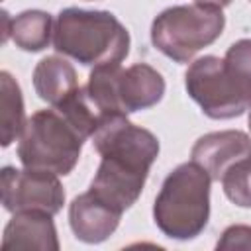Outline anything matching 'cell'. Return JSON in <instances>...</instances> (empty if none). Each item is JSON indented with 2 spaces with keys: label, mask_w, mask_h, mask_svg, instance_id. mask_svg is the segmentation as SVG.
<instances>
[{
  "label": "cell",
  "mask_w": 251,
  "mask_h": 251,
  "mask_svg": "<svg viewBox=\"0 0 251 251\" xmlns=\"http://www.w3.org/2000/svg\"><path fill=\"white\" fill-rule=\"evenodd\" d=\"M100 165L88 190L118 212L129 210L143 192L151 165L159 157V139L126 114H108L92 133Z\"/></svg>",
  "instance_id": "cell-1"
},
{
  "label": "cell",
  "mask_w": 251,
  "mask_h": 251,
  "mask_svg": "<svg viewBox=\"0 0 251 251\" xmlns=\"http://www.w3.org/2000/svg\"><path fill=\"white\" fill-rule=\"evenodd\" d=\"M184 88L212 120H231L251 106V39H237L220 59L204 55L184 73Z\"/></svg>",
  "instance_id": "cell-2"
},
{
  "label": "cell",
  "mask_w": 251,
  "mask_h": 251,
  "mask_svg": "<svg viewBox=\"0 0 251 251\" xmlns=\"http://www.w3.org/2000/svg\"><path fill=\"white\" fill-rule=\"evenodd\" d=\"M53 47L84 67L120 65L129 53V31L112 12L65 8L55 18Z\"/></svg>",
  "instance_id": "cell-3"
},
{
  "label": "cell",
  "mask_w": 251,
  "mask_h": 251,
  "mask_svg": "<svg viewBox=\"0 0 251 251\" xmlns=\"http://www.w3.org/2000/svg\"><path fill=\"white\" fill-rule=\"evenodd\" d=\"M212 176L194 161L175 167L155 198L153 222L163 235L188 241L198 237L210 220Z\"/></svg>",
  "instance_id": "cell-4"
},
{
  "label": "cell",
  "mask_w": 251,
  "mask_h": 251,
  "mask_svg": "<svg viewBox=\"0 0 251 251\" xmlns=\"http://www.w3.org/2000/svg\"><path fill=\"white\" fill-rule=\"evenodd\" d=\"M226 27L222 8L212 4H180L163 10L151 24V43L175 63H190L212 45Z\"/></svg>",
  "instance_id": "cell-5"
},
{
  "label": "cell",
  "mask_w": 251,
  "mask_h": 251,
  "mask_svg": "<svg viewBox=\"0 0 251 251\" xmlns=\"http://www.w3.org/2000/svg\"><path fill=\"white\" fill-rule=\"evenodd\" d=\"M84 139L57 110H39L27 118L18 143V159L27 169L49 171L59 176L73 173Z\"/></svg>",
  "instance_id": "cell-6"
},
{
  "label": "cell",
  "mask_w": 251,
  "mask_h": 251,
  "mask_svg": "<svg viewBox=\"0 0 251 251\" xmlns=\"http://www.w3.org/2000/svg\"><path fill=\"white\" fill-rule=\"evenodd\" d=\"M0 190L4 210L45 212L55 216L65 204V188L59 175L39 169L4 167L0 173Z\"/></svg>",
  "instance_id": "cell-7"
},
{
  "label": "cell",
  "mask_w": 251,
  "mask_h": 251,
  "mask_svg": "<svg viewBox=\"0 0 251 251\" xmlns=\"http://www.w3.org/2000/svg\"><path fill=\"white\" fill-rule=\"evenodd\" d=\"M190 157L212 176V180L220 182L229 167L251 157V137L239 129L210 131L196 139Z\"/></svg>",
  "instance_id": "cell-8"
},
{
  "label": "cell",
  "mask_w": 251,
  "mask_h": 251,
  "mask_svg": "<svg viewBox=\"0 0 251 251\" xmlns=\"http://www.w3.org/2000/svg\"><path fill=\"white\" fill-rule=\"evenodd\" d=\"M165 94L163 75L147 63L120 69L116 78V104L122 114L147 110L161 102Z\"/></svg>",
  "instance_id": "cell-9"
},
{
  "label": "cell",
  "mask_w": 251,
  "mask_h": 251,
  "mask_svg": "<svg viewBox=\"0 0 251 251\" xmlns=\"http://www.w3.org/2000/svg\"><path fill=\"white\" fill-rule=\"evenodd\" d=\"M122 212L114 210L90 190L78 194L69 204V226L82 243H102L120 226Z\"/></svg>",
  "instance_id": "cell-10"
},
{
  "label": "cell",
  "mask_w": 251,
  "mask_h": 251,
  "mask_svg": "<svg viewBox=\"0 0 251 251\" xmlns=\"http://www.w3.org/2000/svg\"><path fill=\"white\" fill-rule=\"evenodd\" d=\"M2 249L57 251L59 239L53 216L45 212H16L4 227Z\"/></svg>",
  "instance_id": "cell-11"
},
{
  "label": "cell",
  "mask_w": 251,
  "mask_h": 251,
  "mask_svg": "<svg viewBox=\"0 0 251 251\" xmlns=\"http://www.w3.org/2000/svg\"><path fill=\"white\" fill-rule=\"evenodd\" d=\"M33 88L43 102L59 106L78 88L76 71L65 57L47 55L33 69Z\"/></svg>",
  "instance_id": "cell-12"
},
{
  "label": "cell",
  "mask_w": 251,
  "mask_h": 251,
  "mask_svg": "<svg viewBox=\"0 0 251 251\" xmlns=\"http://www.w3.org/2000/svg\"><path fill=\"white\" fill-rule=\"evenodd\" d=\"M55 20L43 10H25L12 18V39L27 53L43 51L53 41Z\"/></svg>",
  "instance_id": "cell-13"
},
{
  "label": "cell",
  "mask_w": 251,
  "mask_h": 251,
  "mask_svg": "<svg viewBox=\"0 0 251 251\" xmlns=\"http://www.w3.org/2000/svg\"><path fill=\"white\" fill-rule=\"evenodd\" d=\"M25 112L22 88L16 78L8 73H0V129H2V147H8L16 141L25 127Z\"/></svg>",
  "instance_id": "cell-14"
},
{
  "label": "cell",
  "mask_w": 251,
  "mask_h": 251,
  "mask_svg": "<svg viewBox=\"0 0 251 251\" xmlns=\"http://www.w3.org/2000/svg\"><path fill=\"white\" fill-rule=\"evenodd\" d=\"M224 194L239 208H251V157L237 161L220 178Z\"/></svg>",
  "instance_id": "cell-15"
},
{
  "label": "cell",
  "mask_w": 251,
  "mask_h": 251,
  "mask_svg": "<svg viewBox=\"0 0 251 251\" xmlns=\"http://www.w3.org/2000/svg\"><path fill=\"white\" fill-rule=\"evenodd\" d=\"M218 249H251V226H229L216 243Z\"/></svg>",
  "instance_id": "cell-16"
},
{
  "label": "cell",
  "mask_w": 251,
  "mask_h": 251,
  "mask_svg": "<svg viewBox=\"0 0 251 251\" xmlns=\"http://www.w3.org/2000/svg\"><path fill=\"white\" fill-rule=\"evenodd\" d=\"M2 22H4V31H2V41L6 43L12 37V18L8 16V12H2Z\"/></svg>",
  "instance_id": "cell-17"
},
{
  "label": "cell",
  "mask_w": 251,
  "mask_h": 251,
  "mask_svg": "<svg viewBox=\"0 0 251 251\" xmlns=\"http://www.w3.org/2000/svg\"><path fill=\"white\" fill-rule=\"evenodd\" d=\"M196 2H202V4H212V6H218V8H226L231 4V0H196Z\"/></svg>",
  "instance_id": "cell-18"
},
{
  "label": "cell",
  "mask_w": 251,
  "mask_h": 251,
  "mask_svg": "<svg viewBox=\"0 0 251 251\" xmlns=\"http://www.w3.org/2000/svg\"><path fill=\"white\" fill-rule=\"evenodd\" d=\"M247 124H249V129H251V106H249V118H247Z\"/></svg>",
  "instance_id": "cell-19"
},
{
  "label": "cell",
  "mask_w": 251,
  "mask_h": 251,
  "mask_svg": "<svg viewBox=\"0 0 251 251\" xmlns=\"http://www.w3.org/2000/svg\"><path fill=\"white\" fill-rule=\"evenodd\" d=\"M249 2H251V0H249Z\"/></svg>",
  "instance_id": "cell-20"
}]
</instances>
